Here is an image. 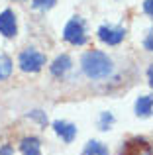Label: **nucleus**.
I'll return each mask as SVG.
<instances>
[{
  "mask_svg": "<svg viewBox=\"0 0 153 155\" xmlns=\"http://www.w3.org/2000/svg\"><path fill=\"white\" fill-rule=\"evenodd\" d=\"M53 128H55V132H57V136H61L67 143L73 141V137H75V134H76V128H75L73 124H69V122H55Z\"/></svg>",
  "mask_w": 153,
  "mask_h": 155,
  "instance_id": "obj_7",
  "label": "nucleus"
},
{
  "mask_svg": "<svg viewBox=\"0 0 153 155\" xmlns=\"http://www.w3.org/2000/svg\"><path fill=\"white\" fill-rule=\"evenodd\" d=\"M147 79H149V84L153 87V65L149 67V71H147Z\"/></svg>",
  "mask_w": 153,
  "mask_h": 155,
  "instance_id": "obj_19",
  "label": "nucleus"
},
{
  "mask_svg": "<svg viewBox=\"0 0 153 155\" xmlns=\"http://www.w3.org/2000/svg\"><path fill=\"white\" fill-rule=\"evenodd\" d=\"M124 35H126V31H124L122 28L102 26V28L98 30V38L102 39L104 43H108V45H118V43L124 39Z\"/></svg>",
  "mask_w": 153,
  "mask_h": 155,
  "instance_id": "obj_5",
  "label": "nucleus"
},
{
  "mask_svg": "<svg viewBox=\"0 0 153 155\" xmlns=\"http://www.w3.org/2000/svg\"><path fill=\"white\" fill-rule=\"evenodd\" d=\"M153 110V96H139L135 102V114L138 116H149Z\"/></svg>",
  "mask_w": 153,
  "mask_h": 155,
  "instance_id": "obj_10",
  "label": "nucleus"
},
{
  "mask_svg": "<svg viewBox=\"0 0 153 155\" xmlns=\"http://www.w3.org/2000/svg\"><path fill=\"white\" fill-rule=\"evenodd\" d=\"M143 10H145V14H149L153 18V0H145L143 2Z\"/></svg>",
  "mask_w": 153,
  "mask_h": 155,
  "instance_id": "obj_16",
  "label": "nucleus"
},
{
  "mask_svg": "<svg viewBox=\"0 0 153 155\" xmlns=\"http://www.w3.org/2000/svg\"><path fill=\"white\" fill-rule=\"evenodd\" d=\"M84 155H108V147L100 141H88L84 147Z\"/></svg>",
  "mask_w": 153,
  "mask_h": 155,
  "instance_id": "obj_11",
  "label": "nucleus"
},
{
  "mask_svg": "<svg viewBox=\"0 0 153 155\" xmlns=\"http://www.w3.org/2000/svg\"><path fill=\"white\" fill-rule=\"evenodd\" d=\"M145 47H147L149 51H153V34L147 35V39H145Z\"/></svg>",
  "mask_w": 153,
  "mask_h": 155,
  "instance_id": "obj_17",
  "label": "nucleus"
},
{
  "mask_svg": "<svg viewBox=\"0 0 153 155\" xmlns=\"http://www.w3.org/2000/svg\"><path fill=\"white\" fill-rule=\"evenodd\" d=\"M30 116H31V118H35V120H37L39 124H45V122H47V118L43 116V114L39 112V110H34V112H30Z\"/></svg>",
  "mask_w": 153,
  "mask_h": 155,
  "instance_id": "obj_15",
  "label": "nucleus"
},
{
  "mask_svg": "<svg viewBox=\"0 0 153 155\" xmlns=\"http://www.w3.org/2000/svg\"><path fill=\"white\" fill-rule=\"evenodd\" d=\"M39 140L37 137H24L22 140V145H20V149H22L24 155H41V149H39Z\"/></svg>",
  "mask_w": 153,
  "mask_h": 155,
  "instance_id": "obj_9",
  "label": "nucleus"
},
{
  "mask_svg": "<svg viewBox=\"0 0 153 155\" xmlns=\"http://www.w3.org/2000/svg\"><path fill=\"white\" fill-rule=\"evenodd\" d=\"M114 122V118L110 116V114H102V118H100V130H108V126Z\"/></svg>",
  "mask_w": 153,
  "mask_h": 155,
  "instance_id": "obj_14",
  "label": "nucleus"
},
{
  "mask_svg": "<svg viewBox=\"0 0 153 155\" xmlns=\"http://www.w3.org/2000/svg\"><path fill=\"white\" fill-rule=\"evenodd\" d=\"M55 2L57 0H34V8H37V10H49V8L55 6Z\"/></svg>",
  "mask_w": 153,
  "mask_h": 155,
  "instance_id": "obj_13",
  "label": "nucleus"
},
{
  "mask_svg": "<svg viewBox=\"0 0 153 155\" xmlns=\"http://www.w3.org/2000/svg\"><path fill=\"white\" fill-rule=\"evenodd\" d=\"M69 69H71V57L69 55H59L53 61V65H51V73L55 77H63Z\"/></svg>",
  "mask_w": 153,
  "mask_h": 155,
  "instance_id": "obj_8",
  "label": "nucleus"
},
{
  "mask_svg": "<svg viewBox=\"0 0 153 155\" xmlns=\"http://www.w3.org/2000/svg\"><path fill=\"white\" fill-rule=\"evenodd\" d=\"M63 38L67 39L73 45H84L86 41V35H84V26L80 20H71L65 26V31H63Z\"/></svg>",
  "mask_w": 153,
  "mask_h": 155,
  "instance_id": "obj_4",
  "label": "nucleus"
},
{
  "mask_svg": "<svg viewBox=\"0 0 153 155\" xmlns=\"http://www.w3.org/2000/svg\"><path fill=\"white\" fill-rule=\"evenodd\" d=\"M0 34L4 38H14L16 35V16L12 10H4L0 14Z\"/></svg>",
  "mask_w": 153,
  "mask_h": 155,
  "instance_id": "obj_6",
  "label": "nucleus"
},
{
  "mask_svg": "<svg viewBox=\"0 0 153 155\" xmlns=\"http://www.w3.org/2000/svg\"><path fill=\"white\" fill-rule=\"evenodd\" d=\"M45 65V57L35 49H26L20 55V69L26 73H37Z\"/></svg>",
  "mask_w": 153,
  "mask_h": 155,
  "instance_id": "obj_2",
  "label": "nucleus"
},
{
  "mask_svg": "<svg viewBox=\"0 0 153 155\" xmlns=\"http://www.w3.org/2000/svg\"><path fill=\"white\" fill-rule=\"evenodd\" d=\"M120 155H153V145L145 137H132L124 143Z\"/></svg>",
  "mask_w": 153,
  "mask_h": 155,
  "instance_id": "obj_3",
  "label": "nucleus"
},
{
  "mask_svg": "<svg viewBox=\"0 0 153 155\" xmlns=\"http://www.w3.org/2000/svg\"><path fill=\"white\" fill-rule=\"evenodd\" d=\"M12 73V59L8 55H0V81L8 79Z\"/></svg>",
  "mask_w": 153,
  "mask_h": 155,
  "instance_id": "obj_12",
  "label": "nucleus"
},
{
  "mask_svg": "<svg viewBox=\"0 0 153 155\" xmlns=\"http://www.w3.org/2000/svg\"><path fill=\"white\" fill-rule=\"evenodd\" d=\"M0 155H12V147L10 145H4V147L0 149Z\"/></svg>",
  "mask_w": 153,
  "mask_h": 155,
  "instance_id": "obj_18",
  "label": "nucleus"
},
{
  "mask_svg": "<svg viewBox=\"0 0 153 155\" xmlns=\"http://www.w3.org/2000/svg\"><path fill=\"white\" fill-rule=\"evenodd\" d=\"M83 71L90 79H104L112 73V59L102 51H88L83 57Z\"/></svg>",
  "mask_w": 153,
  "mask_h": 155,
  "instance_id": "obj_1",
  "label": "nucleus"
}]
</instances>
